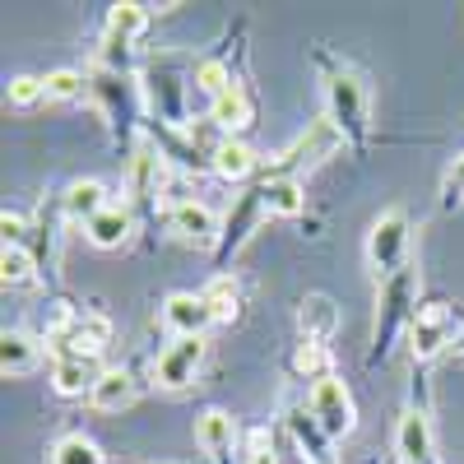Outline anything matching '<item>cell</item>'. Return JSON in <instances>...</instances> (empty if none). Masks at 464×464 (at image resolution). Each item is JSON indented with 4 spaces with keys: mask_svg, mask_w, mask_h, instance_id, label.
Instances as JSON below:
<instances>
[{
    "mask_svg": "<svg viewBox=\"0 0 464 464\" xmlns=\"http://www.w3.org/2000/svg\"><path fill=\"white\" fill-rule=\"evenodd\" d=\"M107 367H98V358H56L52 362V391L61 400H80V395H93V385Z\"/></svg>",
    "mask_w": 464,
    "mask_h": 464,
    "instance_id": "cell-19",
    "label": "cell"
},
{
    "mask_svg": "<svg viewBox=\"0 0 464 464\" xmlns=\"http://www.w3.org/2000/svg\"><path fill=\"white\" fill-rule=\"evenodd\" d=\"M144 28H149V10H144V5H135V0L111 5L107 33H102V47H98V70L130 74V56H135V43H140Z\"/></svg>",
    "mask_w": 464,
    "mask_h": 464,
    "instance_id": "cell-4",
    "label": "cell"
},
{
    "mask_svg": "<svg viewBox=\"0 0 464 464\" xmlns=\"http://www.w3.org/2000/svg\"><path fill=\"white\" fill-rule=\"evenodd\" d=\"M205 367V339H172L159 358H153V381L163 391H186Z\"/></svg>",
    "mask_w": 464,
    "mask_h": 464,
    "instance_id": "cell-9",
    "label": "cell"
},
{
    "mask_svg": "<svg viewBox=\"0 0 464 464\" xmlns=\"http://www.w3.org/2000/svg\"><path fill=\"white\" fill-rule=\"evenodd\" d=\"M200 297L214 312V325H227V321L242 316V284H237V275H214Z\"/></svg>",
    "mask_w": 464,
    "mask_h": 464,
    "instance_id": "cell-26",
    "label": "cell"
},
{
    "mask_svg": "<svg viewBox=\"0 0 464 464\" xmlns=\"http://www.w3.org/2000/svg\"><path fill=\"white\" fill-rule=\"evenodd\" d=\"M130 232H135V209H130V205H107L93 223H84V237H89L93 246H102V251L126 246Z\"/></svg>",
    "mask_w": 464,
    "mask_h": 464,
    "instance_id": "cell-20",
    "label": "cell"
},
{
    "mask_svg": "<svg viewBox=\"0 0 464 464\" xmlns=\"http://www.w3.org/2000/svg\"><path fill=\"white\" fill-rule=\"evenodd\" d=\"M5 102L14 111H33L37 102H47V89H43V80H33V74H19V80H10V89H5Z\"/></svg>",
    "mask_w": 464,
    "mask_h": 464,
    "instance_id": "cell-35",
    "label": "cell"
},
{
    "mask_svg": "<svg viewBox=\"0 0 464 464\" xmlns=\"http://www.w3.org/2000/svg\"><path fill=\"white\" fill-rule=\"evenodd\" d=\"M168 181V153L153 144V140H140L126 159V190L130 200H153Z\"/></svg>",
    "mask_w": 464,
    "mask_h": 464,
    "instance_id": "cell-10",
    "label": "cell"
},
{
    "mask_svg": "<svg viewBox=\"0 0 464 464\" xmlns=\"http://www.w3.org/2000/svg\"><path fill=\"white\" fill-rule=\"evenodd\" d=\"M168 223H172V232H177L186 246L218 251V237H223V232H218V218H214L209 205H200V200H172Z\"/></svg>",
    "mask_w": 464,
    "mask_h": 464,
    "instance_id": "cell-12",
    "label": "cell"
},
{
    "mask_svg": "<svg viewBox=\"0 0 464 464\" xmlns=\"http://www.w3.org/2000/svg\"><path fill=\"white\" fill-rule=\"evenodd\" d=\"M343 144H348V140H343V135L325 121V116H321V121L306 126L284 153H275V159H265V163H260V181H275V177H293V181H302V172H312L316 163L334 159Z\"/></svg>",
    "mask_w": 464,
    "mask_h": 464,
    "instance_id": "cell-3",
    "label": "cell"
},
{
    "mask_svg": "<svg viewBox=\"0 0 464 464\" xmlns=\"http://www.w3.org/2000/svg\"><path fill=\"white\" fill-rule=\"evenodd\" d=\"M459 343V321H455V306L450 302H428L418 306V316L409 325V353L413 362H432L441 353H450V348Z\"/></svg>",
    "mask_w": 464,
    "mask_h": 464,
    "instance_id": "cell-7",
    "label": "cell"
},
{
    "mask_svg": "<svg viewBox=\"0 0 464 464\" xmlns=\"http://www.w3.org/2000/svg\"><path fill=\"white\" fill-rule=\"evenodd\" d=\"M260 163H265V159H256V149H251L246 140H223V144L214 149V159H209L214 177H223L227 186H246L251 177H260Z\"/></svg>",
    "mask_w": 464,
    "mask_h": 464,
    "instance_id": "cell-18",
    "label": "cell"
},
{
    "mask_svg": "<svg viewBox=\"0 0 464 464\" xmlns=\"http://www.w3.org/2000/svg\"><path fill=\"white\" fill-rule=\"evenodd\" d=\"M0 232H5V246H24V237H28V223H24V214H0Z\"/></svg>",
    "mask_w": 464,
    "mask_h": 464,
    "instance_id": "cell-37",
    "label": "cell"
},
{
    "mask_svg": "<svg viewBox=\"0 0 464 464\" xmlns=\"http://www.w3.org/2000/svg\"><path fill=\"white\" fill-rule=\"evenodd\" d=\"M33 279H37V260H33L28 246H5V251H0V284H5V288H24Z\"/></svg>",
    "mask_w": 464,
    "mask_h": 464,
    "instance_id": "cell-30",
    "label": "cell"
},
{
    "mask_svg": "<svg viewBox=\"0 0 464 464\" xmlns=\"http://www.w3.org/2000/svg\"><path fill=\"white\" fill-rule=\"evenodd\" d=\"M242 464H284V441L269 428H251L242 446Z\"/></svg>",
    "mask_w": 464,
    "mask_h": 464,
    "instance_id": "cell-31",
    "label": "cell"
},
{
    "mask_svg": "<svg viewBox=\"0 0 464 464\" xmlns=\"http://www.w3.org/2000/svg\"><path fill=\"white\" fill-rule=\"evenodd\" d=\"M107 205H111V200H107V186L93 181V177L70 181V190L61 196V209H65V218H74V223H93Z\"/></svg>",
    "mask_w": 464,
    "mask_h": 464,
    "instance_id": "cell-24",
    "label": "cell"
},
{
    "mask_svg": "<svg viewBox=\"0 0 464 464\" xmlns=\"http://www.w3.org/2000/svg\"><path fill=\"white\" fill-rule=\"evenodd\" d=\"M306 409H312V418L325 428L330 441L353 437V428H358V404H353V395H348V385L339 376L316 381L312 391H306Z\"/></svg>",
    "mask_w": 464,
    "mask_h": 464,
    "instance_id": "cell-8",
    "label": "cell"
},
{
    "mask_svg": "<svg viewBox=\"0 0 464 464\" xmlns=\"http://www.w3.org/2000/svg\"><path fill=\"white\" fill-rule=\"evenodd\" d=\"M80 316H84V312H74V306H70V302H61V297H56V302H47V312H43V334H47V343L56 348L74 325H80Z\"/></svg>",
    "mask_w": 464,
    "mask_h": 464,
    "instance_id": "cell-34",
    "label": "cell"
},
{
    "mask_svg": "<svg viewBox=\"0 0 464 464\" xmlns=\"http://www.w3.org/2000/svg\"><path fill=\"white\" fill-rule=\"evenodd\" d=\"M107 343H111V321L102 312H84L80 325L56 343V358H102Z\"/></svg>",
    "mask_w": 464,
    "mask_h": 464,
    "instance_id": "cell-17",
    "label": "cell"
},
{
    "mask_svg": "<svg viewBox=\"0 0 464 464\" xmlns=\"http://www.w3.org/2000/svg\"><path fill=\"white\" fill-rule=\"evenodd\" d=\"M455 358H459V362H464V348H459V353H455Z\"/></svg>",
    "mask_w": 464,
    "mask_h": 464,
    "instance_id": "cell-38",
    "label": "cell"
},
{
    "mask_svg": "<svg viewBox=\"0 0 464 464\" xmlns=\"http://www.w3.org/2000/svg\"><path fill=\"white\" fill-rule=\"evenodd\" d=\"M52 464H107V459H102V450H98L89 437L74 432V437H61V441L52 446Z\"/></svg>",
    "mask_w": 464,
    "mask_h": 464,
    "instance_id": "cell-32",
    "label": "cell"
},
{
    "mask_svg": "<svg viewBox=\"0 0 464 464\" xmlns=\"http://www.w3.org/2000/svg\"><path fill=\"white\" fill-rule=\"evenodd\" d=\"M37 367V343L24 330H5L0 334V372L5 376H24Z\"/></svg>",
    "mask_w": 464,
    "mask_h": 464,
    "instance_id": "cell-27",
    "label": "cell"
},
{
    "mask_svg": "<svg viewBox=\"0 0 464 464\" xmlns=\"http://www.w3.org/2000/svg\"><path fill=\"white\" fill-rule=\"evenodd\" d=\"M325 121L348 140V144H367V84H362V74L358 70H348V65H334L325 74Z\"/></svg>",
    "mask_w": 464,
    "mask_h": 464,
    "instance_id": "cell-2",
    "label": "cell"
},
{
    "mask_svg": "<svg viewBox=\"0 0 464 464\" xmlns=\"http://www.w3.org/2000/svg\"><path fill=\"white\" fill-rule=\"evenodd\" d=\"M237 418L232 413H223V409H205L200 418H196V446L214 459V464H227L232 459V450H237Z\"/></svg>",
    "mask_w": 464,
    "mask_h": 464,
    "instance_id": "cell-15",
    "label": "cell"
},
{
    "mask_svg": "<svg viewBox=\"0 0 464 464\" xmlns=\"http://www.w3.org/2000/svg\"><path fill=\"white\" fill-rule=\"evenodd\" d=\"M297 325H302V339L330 343L334 330H339V306H334L325 293H306L302 306H297Z\"/></svg>",
    "mask_w": 464,
    "mask_h": 464,
    "instance_id": "cell-23",
    "label": "cell"
},
{
    "mask_svg": "<svg viewBox=\"0 0 464 464\" xmlns=\"http://www.w3.org/2000/svg\"><path fill=\"white\" fill-rule=\"evenodd\" d=\"M293 376L297 381H325L330 376V343H316V339H302L297 353H293Z\"/></svg>",
    "mask_w": 464,
    "mask_h": 464,
    "instance_id": "cell-28",
    "label": "cell"
},
{
    "mask_svg": "<svg viewBox=\"0 0 464 464\" xmlns=\"http://www.w3.org/2000/svg\"><path fill=\"white\" fill-rule=\"evenodd\" d=\"M190 84H196L209 102L214 98H223L227 89H232V70H227V61H218V56H205V61H196L190 65Z\"/></svg>",
    "mask_w": 464,
    "mask_h": 464,
    "instance_id": "cell-29",
    "label": "cell"
},
{
    "mask_svg": "<svg viewBox=\"0 0 464 464\" xmlns=\"http://www.w3.org/2000/svg\"><path fill=\"white\" fill-rule=\"evenodd\" d=\"M163 325L172 330V339H205V330L214 325V312L205 306L200 293H172L163 302Z\"/></svg>",
    "mask_w": 464,
    "mask_h": 464,
    "instance_id": "cell-14",
    "label": "cell"
},
{
    "mask_svg": "<svg viewBox=\"0 0 464 464\" xmlns=\"http://www.w3.org/2000/svg\"><path fill=\"white\" fill-rule=\"evenodd\" d=\"M265 218V205H260V186H246L242 196H237V209L227 214V232L218 237V275H227V260L242 251V242L251 237V227Z\"/></svg>",
    "mask_w": 464,
    "mask_h": 464,
    "instance_id": "cell-13",
    "label": "cell"
},
{
    "mask_svg": "<svg viewBox=\"0 0 464 464\" xmlns=\"http://www.w3.org/2000/svg\"><path fill=\"white\" fill-rule=\"evenodd\" d=\"M441 205L446 209H455V205H464V153L446 168V177H441Z\"/></svg>",
    "mask_w": 464,
    "mask_h": 464,
    "instance_id": "cell-36",
    "label": "cell"
},
{
    "mask_svg": "<svg viewBox=\"0 0 464 464\" xmlns=\"http://www.w3.org/2000/svg\"><path fill=\"white\" fill-rule=\"evenodd\" d=\"M256 186H260V205H265V214H275V218H297V214L306 209V190H302V181H293V177L256 181Z\"/></svg>",
    "mask_w": 464,
    "mask_h": 464,
    "instance_id": "cell-25",
    "label": "cell"
},
{
    "mask_svg": "<svg viewBox=\"0 0 464 464\" xmlns=\"http://www.w3.org/2000/svg\"><path fill=\"white\" fill-rule=\"evenodd\" d=\"M404 265H409V218H404V209H385L367 232V269L376 284H385Z\"/></svg>",
    "mask_w": 464,
    "mask_h": 464,
    "instance_id": "cell-5",
    "label": "cell"
},
{
    "mask_svg": "<svg viewBox=\"0 0 464 464\" xmlns=\"http://www.w3.org/2000/svg\"><path fill=\"white\" fill-rule=\"evenodd\" d=\"M418 316V265H404L395 279L381 284L376 297V330H372V358H385L400 334H409Z\"/></svg>",
    "mask_w": 464,
    "mask_h": 464,
    "instance_id": "cell-1",
    "label": "cell"
},
{
    "mask_svg": "<svg viewBox=\"0 0 464 464\" xmlns=\"http://www.w3.org/2000/svg\"><path fill=\"white\" fill-rule=\"evenodd\" d=\"M43 89H47V102H74V98L89 93V80L80 70H52L43 80Z\"/></svg>",
    "mask_w": 464,
    "mask_h": 464,
    "instance_id": "cell-33",
    "label": "cell"
},
{
    "mask_svg": "<svg viewBox=\"0 0 464 464\" xmlns=\"http://www.w3.org/2000/svg\"><path fill=\"white\" fill-rule=\"evenodd\" d=\"M395 455H400V464H437V437H432L428 404L404 409L400 432H395Z\"/></svg>",
    "mask_w": 464,
    "mask_h": 464,
    "instance_id": "cell-11",
    "label": "cell"
},
{
    "mask_svg": "<svg viewBox=\"0 0 464 464\" xmlns=\"http://www.w3.org/2000/svg\"><path fill=\"white\" fill-rule=\"evenodd\" d=\"M284 432H288V441L312 459V464H334V455H330V437H325V428L312 418V409L306 404H297V409H288V418H284Z\"/></svg>",
    "mask_w": 464,
    "mask_h": 464,
    "instance_id": "cell-16",
    "label": "cell"
},
{
    "mask_svg": "<svg viewBox=\"0 0 464 464\" xmlns=\"http://www.w3.org/2000/svg\"><path fill=\"white\" fill-rule=\"evenodd\" d=\"M135 395H140V381H135V372H126V367H107L102 376H98V385H93V409H102V413H121V409H130L135 404Z\"/></svg>",
    "mask_w": 464,
    "mask_h": 464,
    "instance_id": "cell-21",
    "label": "cell"
},
{
    "mask_svg": "<svg viewBox=\"0 0 464 464\" xmlns=\"http://www.w3.org/2000/svg\"><path fill=\"white\" fill-rule=\"evenodd\" d=\"M89 93L98 98V107L107 111V121L116 130V140L130 135L140 111H144V89L130 80V74H111V70H93L89 74Z\"/></svg>",
    "mask_w": 464,
    "mask_h": 464,
    "instance_id": "cell-6",
    "label": "cell"
},
{
    "mask_svg": "<svg viewBox=\"0 0 464 464\" xmlns=\"http://www.w3.org/2000/svg\"><path fill=\"white\" fill-rule=\"evenodd\" d=\"M251 116H256V107H251V98H246L242 84H232L223 98L209 102V121H214L227 140H242V130L251 126Z\"/></svg>",
    "mask_w": 464,
    "mask_h": 464,
    "instance_id": "cell-22",
    "label": "cell"
}]
</instances>
